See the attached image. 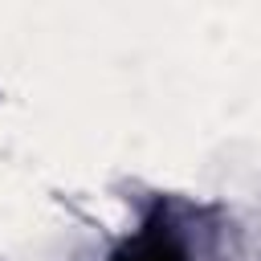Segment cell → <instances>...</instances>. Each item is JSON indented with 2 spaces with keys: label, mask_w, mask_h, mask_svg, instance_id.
<instances>
[{
  "label": "cell",
  "mask_w": 261,
  "mask_h": 261,
  "mask_svg": "<svg viewBox=\"0 0 261 261\" xmlns=\"http://www.w3.org/2000/svg\"><path fill=\"white\" fill-rule=\"evenodd\" d=\"M114 261H184V249L175 245L167 224L151 220V224H143V232L135 241H126L114 253Z\"/></svg>",
  "instance_id": "1"
}]
</instances>
